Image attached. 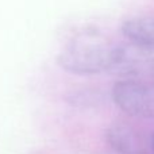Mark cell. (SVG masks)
<instances>
[{
	"mask_svg": "<svg viewBox=\"0 0 154 154\" xmlns=\"http://www.w3.org/2000/svg\"><path fill=\"white\" fill-rule=\"evenodd\" d=\"M152 149H153V153H154V134L152 137Z\"/></svg>",
	"mask_w": 154,
	"mask_h": 154,
	"instance_id": "obj_2",
	"label": "cell"
},
{
	"mask_svg": "<svg viewBox=\"0 0 154 154\" xmlns=\"http://www.w3.org/2000/svg\"><path fill=\"white\" fill-rule=\"evenodd\" d=\"M126 34L135 41L154 43V24L146 20H131L125 27Z\"/></svg>",
	"mask_w": 154,
	"mask_h": 154,
	"instance_id": "obj_1",
	"label": "cell"
}]
</instances>
